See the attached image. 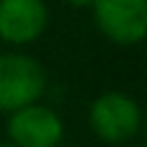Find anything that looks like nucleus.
<instances>
[{
	"mask_svg": "<svg viewBox=\"0 0 147 147\" xmlns=\"http://www.w3.org/2000/svg\"><path fill=\"white\" fill-rule=\"evenodd\" d=\"M88 124L101 142L121 145L129 142L142 127V109L140 103L121 90L101 93L88 109Z\"/></svg>",
	"mask_w": 147,
	"mask_h": 147,
	"instance_id": "f03ea898",
	"label": "nucleus"
},
{
	"mask_svg": "<svg viewBox=\"0 0 147 147\" xmlns=\"http://www.w3.org/2000/svg\"><path fill=\"white\" fill-rule=\"evenodd\" d=\"M65 3H70L72 8H90L93 5V0H65Z\"/></svg>",
	"mask_w": 147,
	"mask_h": 147,
	"instance_id": "423d86ee",
	"label": "nucleus"
},
{
	"mask_svg": "<svg viewBox=\"0 0 147 147\" xmlns=\"http://www.w3.org/2000/svg\"><path fill=\"white\" fill-rule=\"evenodd\" d=\"M49 26L44 0H0V39L13 47L34 44Z\"/></svg>",
	"mask_w": 147,
	"mask_h": 147,
	"instance_id": "39448f33",
	"label": "nucleus"
},
{
	"mask_svg": "<svg viewBox=\"0 0 147 147\" xmlns=\"http://www.w3.org/2000/svg\"><path fill=\"white\" fill-rule=\"evenodd\" d=\"M0 147H16V145H10V142H0Z\"/></svg>",
	"mask_w": 147,
	"mask_h": 147,
	"instance_id": "0eeeda50",
	"label": "nucleus"
},
{
	"mask_svg": "<svg viewBox=\"0 0 147 147\" xmlns=\"http://www.w3.org/2000/svg\"><path fill=\"white\" fill-rule=\"evenodd\" d=\"M129 147H145V145H129Z\"/></svg>",
	"mask_w": 147,
	"mask_h": 147,
	"instance_id": "1a4fd4ad",
	"label": "nucleus"
},
{
	"mask_svg": "<svg viewBox=\"0 0 147 147\" xmlns=\"http://www.w3.org/2000/svg\"><path fill=\"white\" fill-rule=\"evenodd\" d=\"M59 147H78V145H59Z\"/></svg>",
	"mask_w": 147,
	"mask_h": 147,
	"instance_id": "6e6552de",
	"label": "nucleus"
},
{
	"mask_svg": "<svg viewBox=\"0 0 147 147\" xmlns=\"http://www.w3.org/2000/svg\"><path fill=\"white\" fill-rule=\"evenodd\" d=\"M90 8L98 31L109 41L134 47L147 36V0H93Z\"/></svg>",
	"mask_w": 147,
	"mask_h": 147,
	"instance_id": "7ed1b4c3",
	"label": "nucleus"
},
{
	"mask_svg": "<svg viewBox=\"0 0 147 147\" xmlns=\"http://www.w3.org/2000/svg\"><path fill=\"white\" fill-rule=\"evenodd\" d=\"M47 90L44 65L23 52L0 54V114H13L23 106L39 103Z\"/></svg>",
	"mask_w": 147,
	"mask_h": 147,
	"instance_id": "f257e3e1",
	"label": "nucleus"
},
{
	"mask_svg": "<svg viewBox=\"0 0 147 147\" xmlns=\"http://www.w3.org/2000/svg\"><path fill=\"white\" fill-rule=\"evenodd\" d=\"M65 140V121L44 103L23 106L8 114V142L16 147H59Z\"/></svg>",
	"mask_w": 147,
	"mask_h": 147,
	"instance_id": "20e7f679",
	"label": "nucleus"
}]
</instances>
